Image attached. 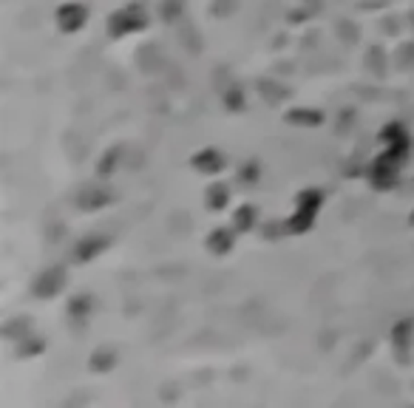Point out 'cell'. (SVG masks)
I'll list each match as a JSON object with an SVG mask.
<instances>
[{"instance_id":"cell-1","label":"cell","mask_w":414,"mask_h":408,"mask_svg":"<svg viewBox=\"0 0 414 408\" xmlns=\"http://www.w3.org/2000/svg\"><path fill=\"white\" fill-rule=\"evenodd\" d=\"M60 26L63 29H69V32H74V29H80L83 26V20H85V9L83 6H77V4H69V6H63L60 9Z\"/></svg>"}]
</instances>
